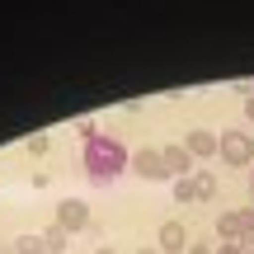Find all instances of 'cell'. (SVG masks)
I'll return each instance as SVG.
<instances>
[{
    "mask_svg": "<svg viewBox=\"0 0 254 254\" xmlns=\"http://www.w3.org/2000/svg\"><path fill=\"white\" fill-rule=\"evenodd\" d=\"M80 160H85V174H90L94 184H113L123 170H132V155H127V146L118 141V136H104L94 123H80Z\"/></svg>",
    "mask_w": 254,
    "mask_h": 254,
    "instance_id": "obj_1",
    "label": "cell"
},
{
    "mask_svg": "<svg viewBox=\"0 0 254 254\" xmlns=\"http://www.w3.org/2000/svg\"><path fill=\"white\" fill-rule=\"evenodd\" d=\"M221 160L226 165H254V136L240 132V127L221 132Z\"/></svg>",
    "mask_w": 254,
    "mask_h": 254,
    "instance_id": "obj_2",
    "label": "cell"
},
{
    "mask_svg": "<svg viewBox=\"0 0 254 254\" xmlns=\"http://www.w3.org/2000/svg\"><path fill=\"white\" fill-rule=\"evenodd\" d=\"M57 226L71 236V231H85L90 226V202H80V198H62V207H57Z\"/></svg>",
    "mask_w": 254,
    "mask_h": 254,
    "instance_id": "obj_3",
    "label": "cell"
},
{
    "mask_svg": "<svg viewBox=\"0 0 254 254\" xmlns=\"http://www.w3.org/2000/svg\"><path fill=\"white\" fill-rule=\"evenodd\" d=\"M132 174H136V179H170V174H165V160H160V151H155V146L132 151Z\"/></svg>",
    "mask_w": 254,
    "mask_h": 254,
    "instance_id": "obj_4",
    "label": "cell"
},
{
    "mask_svg": "<svg viewBox=\"0 0 254 254\" xmlns=\"http://www.w3.org/2000/svg\"><path fill=\"white\" fill-rule=\"evenodd\" d=\"M155 250L160 254H189V226L184 221H165L160 236H155Z\"/></svg>",
    "mask_w": 254,
    "mask_h": 254,
    "instance_id": "obj_5",
    "label": "cell"
},
{
    "mask_svg": "<svg viewBox=\"0 0 254 254\" xmlns=\"http://www.w3.org/2000/svg\"><path fill=\"white\" fill-rule=\"evenodd\" d=\"M184 146H189L193 160H207V155H221V136L207 132V127H193L189 136H184Z\"/></svg>",
    "mask_w": 254,
    "mask_h": 254,
    "instance_id": "obj_6",
    "label": "cell"
},
{
    "mask_svg": "<svg viewBox=\"0 0 254 254\" xmlns=\"http://www.w3.org/2000/svg\"><path fill=\"white\" fill-rule=\"evenodd\" d=\"M160 160H165V174H179V179H189L193 174V155H189V146H160Z\"/></svg>",
    "mask_w": 254,
    "mask_h": 254,
    "instance_id": "obj_7",
    "label": "cell"
},
{
    "mask_svg": "<svg viewBox=\"0 0 254 254\" xmlns=\"http://www.w3.org/2000/svg\"><path fill=\"white\" fill-rule=\"evenodd\" d=\"M193 198H198V202L217 198V174H207V170H193Z\"/></svg>",
    "mask_w": 254,
    "mask_h": 254,
    "instance_id": "obj_8",
    "label": "cell"
},
{
    "mask_svg": "<svg viewBox=\"0 0 254 254\" xmlns=\"http://www.w3.org/2000/svg\"><path fill=\"white\" fill-rule=\"evenodd\" d=\"M217 236L221 240H240V212H221L217 217Z\"/></svg>",
    "mask_w": 254,
    "mask_h": 254,
    "instance_id": "obj_9",
    "label": "cell"
},
{
    "mask_svg": "<svg viewBox=\"0 0 254 254\" xmlns=\"http://www.w3.org/2000/svg\"><path fill=\"white\" fill-rule=\"evenodd\" d=\"M9 254H47L43 236H14V240H9Z\"/></svg>",
    "mask_w": 254,
    "mask_h": 254,
    "instance_id": "obj_10",
    "label": "cell"
},
{
    "mask_svg": "<svg viewBox=\"0 0 254 254\" xmlns=\"http://www.w3.org/2000/svg\"><path fill=\"white\" fill-rule=\"evenodd\" d=\"M43 250H47V254H62V250H66V231L57 226V221L43 231Z\"/></svg>",
    "mask_w": 254,
    "mask_h": 254,
    "instance_id": "obj_11",
    "label": "cell"
},
{
    "mask_svg": "<svg viewBox=\"0 0 254 254\" xmlns=\"http://www.w3.org/2000/svg\"><path fill=\"white\" fill-rule=\"evenodd\" d=\"M24 151H28V155H47V151H52V136H43V132H38V136H28V146H24Z\"/></svg>",
    "mask_w": 254,
    "mask_h": 254,
    "instance_id": "obj_12",
    "label": "cell"
},
{
    "mask_svg": "<svg viewBox=\"0 0 254 254\" xmlns=\"http://www.w3.org/2000/svg\"><path fill=\"white\" fill-rule=\"evenodd\" d=\"M174 202H193V174L189 179H174Z\"/></svg>",
    "mask_w": 254,
    "mask_h": 254,
    "instance_id": "obj_13",
    "label": "cell"
},
{
    "mask_svg": "<svg viewBox=\"0 0 254 254\" xmlns=\"http://www.w3.org/2000/svg\"><path fill=\"white\" fill-rule=\"evenodd\" d=\"M217 254H245V245H240V240H221Z\"/></svg>",
    "mask_w": 254,
    "mask_h": 254,
    "instance_id": "obj_14",
    "label": "cell"
},
{
    "mask_svg": "<svg viewBox=\"0 0 254 254\" xmlns=\"http://www.w3.org/2000/svg\"><path fill=\"white\" fill-rule=\"evenodd\" d=\"M189 254H217V250H212L207 240H193V245H189Z\"/></svg>",
    "mask_w": 254,
    "mask_h": 254,
    "instance_id": "obj_15",
    "label": "cell"
},
{
    "mask_svg": "<svg viewBox=\"0 0 254 254\" xmlns=\"http://www.w3.org/2000/svg\"><path fill=\"white\" fill-rule=\"evenodd\" d=\"M94 254H118V250H109V245H99V250H94Z\"/></svg>",
    "mask_w": 254,
    "mask_h": 254,
    "instance_id": "obj_16",
    "label": "cell"
},
{
    "mask_svg": "<svg viewBox=\"0 0 254 254\" xmlns=\"http://www.w3.org/2000/svg\"><path fill=\"white\" fill-rule=\"evenodd\" d=\"M136 254H160V250H155V245H146V250H136Z\"/></svg>",
    "mask_w": 254,
    "mask_h": 254,
    "instance_id": "obj_17",
    "label": "cell"
},
{
    "mask_svg": "<svg viewBox=\"0 0 254 254\" xmlns=\"http://www.w3.org/2000/svg\"><path fill=\"white\" fill-rule=\"evenodd\" d=\"M245 254H254V250H250V245H245Z\"/></svg>",
    "mask_w": 254,
    "mask_h": 254,
    "instance_id": "obj_18",
    "label": "cell"
}]
</instances>
